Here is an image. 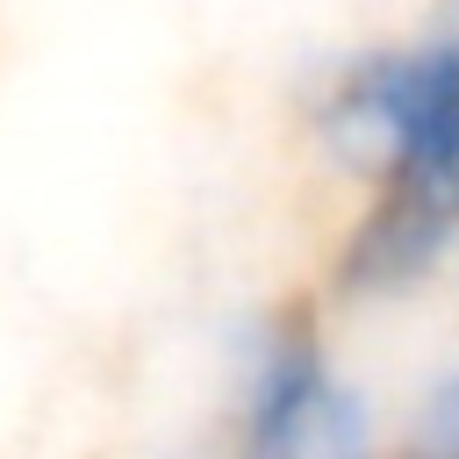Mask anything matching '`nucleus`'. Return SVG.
Masks as SVG:
<instances>
[{
    "label": "nucleus",
    "instance_id": "f257e3e1",
    "mask_svg": "<svg viewBox=\"0 0 459 459\" xmlns=\"http://www.w3.org/2000/svg\"><path fill=\"white\" fill-rule=\"evenodd\" d=\"M316 136L373 201H394L459 237V7L409 43L351 57L316 108Z\"/></svg>",
    "mask_w": 459,
    "mask_h": 459
},
{
    "label": "nucleus",
    "instance_id": "f03ea898",
    "mask_svg": "<svg viewBox=\"0 0 459 459\" xmlns=\"http://www.w3.org/2000/svg\"><path fill=\"white\" fill-rule=\"evenodd\" d=\"M230 459H380L366 394L330 373V351L301 316H265L244 337Z\"/></svg>",
    "mask_w": 459,
    "mask_h": 459
},
{
    "label": "nucleus",
    "instance_id": "7ed1b4c3",
    "mask_svg": "<svg viewBox=\"0 0 459 459\" xmlns=\"http://www.w3.org/2000/svg\"><path fill=\"white\" fill-rule=\"evenodd\" d=\"M409 459H459V373H437L430 394L416 402Z\"/></svg>",
    "mask_w": 459,
    "mask_h": 459
}]
</instances>
